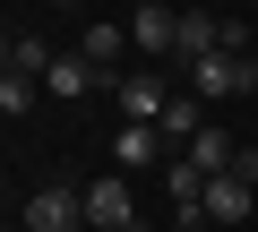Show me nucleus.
<instances>
[{"label":"nucleus","mask_w":258,"mask_h":232,"mask_svg":"<svg viewBox=\"0 0 258 232\" xmlns=\"http://www.w3.org/2000/svg\"><path fill=\"white\" fill-rule=\"evenodd\" d=\"M189 95H198V103L258 95V52H207V60H189Z\"/></svg>","instance_id":"1"},{"label":"nucleus","mask_w":258,"mask_h":232,"mask_svg":"<svg viewBox=\"0 0 258 232\" xmlns=\"http://www.w3.org/2000/svg\"><path fill=\"white\" fill-rule=\"evenodd\" d=\"M26 232H86V189L43 181V189L26 198Z\"/></svg>","instance_id":"2"},{"label":"nucleus","mask_w":258,"mask_h":232,"mask_svg":"<svg viewBox=\"0 0 258 232\" xmlns=\"http://www.w3.org/2000/svg\"><path fill=\"white\" fill-rule=\"evenodd\" d=\"M129 223H138V206H129V172L86 181V232H129Z\"/></svg>","instance_id":"3"},{"label":"nucleus","mask_w":258,"mask_h":232,"mask_svg":"<svg viewBox=\"0 0 258 232\" xmlns=\"http://www.w3.org/2000/svg\"><path fill=\"white\" fill-rule=\"evenodd\" d=\"M112 95H120V121H164V103H172V86H164V69L147 78V69H129V78H112Z\"/></svg>","instance_id":"4"},{"label":"nucleus","mask_w":258,"mask_h":232,"mask_svg":"<svg viewBox=\"0 0 258 232\" xmlns=\"http://www.w3.org/2000/svg\"><path fill=\"white\" fill-rule=\"evenodd\" d=\"M155 146H164V138H155L147 121H120V129H112V172H155Z\"/></svg>","instance_id":"5"},{"label":"nucleus","mask_w":258,"mask_h":232,"mask_svg":"<svg viewBox=\"0 0 258 232\" xmlns=\"http://www.w3.org/2000/svg\"><path fill=\"white\" fill-rule=\"evenodd\" d=\"M181 155H189V164H198V172H207V181H224V172H232V155H241V138H232V129H215V121H207V129H198V138H189V146H181Z\"/></svg>","instance_id":"6"},{"label":"nucleus","mask_w":258,"mask_h":232,"mask_svg":"<svg viewBox=\"0 0 258 232\" xmlns=\"http://www.w3.org/2000/svg\"><path fill=\"white\" fill-rule=\"evenodd\" d=\"M249 215H258V189L249 181H232V172L207 181V223H249Z\"/></svg>","instance_id":"7"},{"label":"nucleus","mask_w":258,"mask_h":232,"mask_svg":"<svg viewBox=\"0 0 258 232\" xmlns=\"http://www.w3.org/2000/svg\"><path fill=\"white\" fill-rule=\"evenodd\" d=\"M86 86H95V60H86V52H60V60L43 69V95H60V103H78Z\"/></svg>","instance_id":"8"},{"label":"nucleus","mask_w":258,"mask_h":232,"mask_svg":"<svg viewBox=\"0 0 258 232\" xmlns=\"http://www.w3.org/2000/svg\"><path fill=\"white\" fill-rule=\"evenodd\" d=\"M198 129H207V103H198V95H172V103H164V121H155V138H181V146H189Z\"/></svg>","instance_id":"9"},{"label":"nucleus","mask_w":258,"mask_h":232,"mask_svg":"<svg viewBox=\"0 0 258 232\" xmlns=\"http://www.w3.org/2000/svg\"><path fill=\"white\" fill-rule=\"evenodd\" d=\"M78 52H86V60H95V78H103V69H112V60H120V52H129V26H103V18H95V26H86V43H78Z\"/></svg>","instance_id":"10"},{"label":"nucleus","mask_w":258,"mask_h":232,"mask_svg":"<svg viewBox=\"0 0 258 232\" xmlns=\"http://www.w3.org/2000/svg\"><path fill=\"white\" fill-rule=\"evenodd\" d=\"M52 60H60V52H52L43 35H9V69H18V78H43Z\"/></svg>","instance_id":"11"},{"label":"nucleus","mask_w":258,"mask_h":232,"mask_svg":"<svg viewBox=\"0 0 258 232\" xmlns=\"http://www.w3.org/2000/svg\"><path fill=\"white\" fill-rule=\"evenodd\" d=\"M35 86H43V78H18V69H9V78H0V112H9V121H26V103H35Z\"/></svg>","instance_id":"12"},{"label":"nucleus","mask_w":258,"mask_h":232,"mask_svg":"<svg viewBox=\"0 0 258 232\" xmlns=\"http://www.w3.org/2000/svg\"><path fill=\"white\" fill-rule=\"evenodd\" d=\"M232 181H249V189H258V146H241V155H232Z\"/></svg>","instance_id":"13"},{"label":"nucleus","mask_w":258,"mask_h":232,"mask_svg":"<svg viewBox=\"0 0 258 232\" xmlns=\"http://www.w3.org/2000/svg\"><path fill=\"white\" fill-rule=\"evenodd\" d=\"M60 9H86V0H60Z\"/></svg>","instance_id":"14"},{"label":"nucleus","mask_w":258,"mask_h":232,"mask_svg":"<svg viewBox=\"0 0 258 232\" xmlns=\"http://www.w3.org/2000/svg\"><path fill=\"white\" fill-rule=\"evenodd\" d=\"M129 232H155V223H129Z\"/></svg>","instance_id":"15"},{"label":"nucleus","mask_w":258,"mask_h":232,"mask_svg":"<svg viewBox=\"0 0 258 232\" xmlns=\"http://www.w3.org/2000/svg\"><path fill=\"white\" fill-rule=\"evenodd\" d=\"M164 9H172V0H164Z\"/></svg>","instance_id":"16"},{"label":"nucleus","mask_w":258,"mask_h":232,"mask_svg":"<svg viewBox=\"0 0 258 232\" xmlns=\"http://www.w3.org/2000/svg\"><path fill=\"white\" fill-rule=\"evenodd\" d=\"M249 9H258V0H249Z\"/></svg>","instance_id":"17"}]
</instances>
